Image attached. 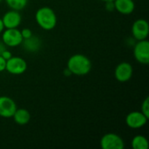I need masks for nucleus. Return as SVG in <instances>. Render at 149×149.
<instances>
[{
    "label": "nucleus",
    "instance_id": "nucleus-1",
    "mask_svg": "<svg viewBox=\"0 0 149 149\" xmlns=\"http://www.w3.org/2000/svg\"><path fill=\"white\" fill-rule=\"evenodd\" d=\"M72 75L85 76L92 70V61L84 54H73L67 60L66 66Z\"/></svg>",
    "mask_w": 149,
    "mask_h": 149
},
{
    "label": "nucleus",
    "instance_id": "nucleus-2",
    "mask_svg": "<svg viewBox=\"0 0 149 149\" xmlns=\"http://www.w3.org/2000/svg\"><path fill=\"white\" fill-rule=\"evenodd\" d=\"M35 21L41 29L45 31H52L58 24V17L51 7L43 6L36 11Z\"/></svg>",
    "mask_w": 149,
    "mask_h": 149
},
{
    "label": "nucleus",
    "instance_id": "nucleus-3",
    "mask_svg": "<svg viewBox=\"0 0 149 149\" xmlns=\"http://www.w3.org/2000/svg\"><path fill=\"white\" fill-rule=\"evenodd\" d=\"M23 39L21 31L17 28L4 29L2 32V41L7 47L13 48L21 45Z\"/></svg>",
    "mask_w": 149,
    "mask_h": 149
},
{
    "label": "nucleus",
    "instance_id": "nucleus-4",
    "mask_svg": "<svg viewBox=\"0 0 149 149\" xmlns=\"http://www.w3.org/2000/svg\"><path fill=\"white\" fill-rule=\"evenodd\" d=\"M134 57L141 65L149 64V42L148 39L137 41L134 45Z\"/></svg>",
    "mask_w": 149,
    "mask_h": 149
},
{
    "label": "nucleus",
    "instance_id": "nucleus-5",
    "mask_svg": "<svg viewBox=\"0 0 149 149\" xmlns=\"http://www.w3.org/2000/svg\"><path fill=\"white\" fill-rule=\"evenodd\" d=\"M100 144L102 149H123L125 148L124 140L114 133L104 134L100 139Z\"/></svg>",
    "mask_w": 149,
    "mask_h": 149
},
{
    "label": "nucleus",
    "instance_id": "nucleus-6",
    "mask_svg": "<svg viewBox=\"0 0 149 149\" xmlns=\"http://www.w3.org/2000/svg\"><path fill=\"white\" fill-rule=\"evenodd\" d=\"M27 70V62L21 57L12 56L6 60L5 71L12 75H21Z\"/></svg>",
    "mask_w": 149,
    "mask_h": 149
},
{
    "label": "nucleus",
    "instance_id": "nucleus-7",
    "mask_svg": "<svg viewBox=\"0 0 149 149\" xmlns=\"http://www.w3.org/2000/svg\"><path fill=\"white\" fill-rule=\"evenodd\" d=\"M131 32L133 38L136 41L148 39L149 35L148 22L143 18L135 20L132 25Z\"/></svg>",
    "mask_w": 149,
    "mask_h": 149
},
{
    "label": "nucleus",
    "instance_id": "nucleus-8",
    "mask_svg": "<svg viewBox=\"0 0 149 149\" xmlns=\"http://www.w3.org/2000/svg\"><path fill=\"white\" fill-rule=\"evenodd\" d=\"M148 118L141 111L130 112L125 119L126 125L131 129H140L148 123Z\"/></svg>",
    "mask_w": 149,
    "mask_h": 149
},
{
    "label": "nucleus",
    "instance_id": "nucleus-9",
    "mask_svg": "<svg viewBox=\"0 0 149 149\" xmlns=\"http://www.w3.org/2000/svg\"><path fill=\"white\" fill-rule=\"evenodd\" d=\"M134 73V68L128 62H121L118 64L114 69V77L117 81L125 83L129 81Z\"/></svg>",
    "mask_w": 149,
    "mask_h": 149
},
{
    "label": "nucleus",
    "instance_id": "nucleus-10",
    "mask_svg": "<svg viewBox=\"0 0 149 149\" xmlns=\"http://www.w3.org/2000/svg\"><path fill=\"white\" fill-rule=\"evenodd\" d=\"M17 107L15 100L8 96H0V117L12 118Z\"/></svg>",
    "mask_w": 149,
    "mask_h": 149
},
{
    "label": "nucleus",
    "instance_id": "nucleus-11",
    "mask_svg": "<svg viewBox=\"0 0 149 149\" xmlns=\"http://www.w3.org/2000/svg\"><path fill=\"white\" fill-rule=\"evenodd\" d=\"M1 18L5 29L18 28L22 22V16L20 12L15 10H9Z\"/></svg>",
    "mask_w": 149,
    "mask_h": 149
},
{
    "label": "nucleus",
    "instance_id": "nucleus-12",
    "mask_svg": "<svg viewBox=\"0 0 149 149\" xmlns=\"http://www.w3.org/2000/svg\"><path fill=\"white\" fill-rule=\"evenodd\" d=\"M114 9L122 15H130L135 9L134 0H114Z\"/></svg>",
    "mask_w": 149,
    "mask_h": 149
},
{
    "label": "nucleus",
    "instance_id": "nucleus-13",
    "mask_svg": "<svg viewBox=\"0 0 149 149\" xmlns=\"http://www.w3.org/2000/svg\"><path fill=\"white\" fill-rule=\"evenodd\" d=\"M41 45H42L41 40L39 39L38 37H37L35 35H32L28 38L23 39V42L21 44L23 48L27 52H31V53L38 52L41 48Z\"/></svg>",
    "mask_w": 149,
    "mask_h": 149
},
{
    "label": "nucleus",
    "instance_id": "nucleus-14",
    "mask_svg": "<svg viewBox=\"0 0 149 149\" xmlns=\"http://www.w3.org/2000/svg\"><path fill=\"white\" fill-rule=\"evenodd\" d=\"M12 118L16 124H17L19 126H24L30 122L31 116V113L27 109L17 108Z\"/></svg>",
    "mask_w": 149,
    "mask_h": 149
},
{
    "label": "nucleus",
    "instance_id": "nucleus-15",
    "mask_svg": "<svg viewBox=\"0 0 149 149\" xmlns=\"http://www.w3.org/2000/svg\"><path fill=\"white\" fill-rule=\"evenodd\" d=\"M131 147L133 149H148V141L143 135H136L132 139Z\"/></svg>",
    "mask_w": 149,
    "mask_h": 149
},
{
    "label": "nucleus",
    "instance_id": "nucleus-16",
    "mask_svg": "<svg viewBox=\"0 0 149 149\" xmlns=\"http://www.w3.org/2000/svg\"><path fill=\"white\" fill-rule=\"evenodd\" d=\"M7 6L10 10L17 11L23 10L28 4V0H4Z\"/></svg>",
    "mask_w": 149,
    "mask_h": 149
},
{
    "label": "nucleus",
    "instance_id": "nucleus-17",
    "mask_svg": "<svg viewBox=\"0 0 149 149\" xmlns=\"http://www.w3.org/2000/svg\"><path fill=\"white\" fill-rule=\"evenodd\" d=\"M141 112L149 119V97H147L143 100L141 104Z\"/></svg>",
    "mask_w": 149,
    "mask_h": 149
},
{
    "label": "nucleus",
    "instance_id": "nucleus-18",
    "mask_svg": "<svg viewBox=\"0 0 149 149\" xmlns=\"http://www.w3.org/2000/svg\"><path fill=\"white\" fill-rule=\"evenodd\" d=\"M20 31H21V34H22V37H23L24 39V38H30L31 36L33 35L31 30L29 29V28H24L23 30H20Z\"/></svg>",
    "mask_w": 149,
    "mask_h": 149
},
{
    "label": "nucleus",
    "instance_id": "nucleus-19",
    "mask_svg": "<svg viewBox=\"0 0 149 149\" xmlns=\"http://www.w3.org/2000/svg\"><path fill=\"white\" fill-rule=\"evenodd\" d=\"M105 8L107 11H113L114 9V3L113 1H108L105 3Z\"/></svg>",
    "mask_w": 149,
    "mask_h": 149
},
{
    "label": "nucleus",
    "instance_id": "nucleus-20",
    "mask_svg": "<svg viewBox=\"0 0 149 149\" xmlns=\"http://www.w3.org/2000/svg\"><path fill=\"white\" fill-rule=\"evenodd\" d=\"M5 67H6V60L0 55V72H4Z\"/></svg>",
    "mask_w": 149,
    "mask_h": 149
},
{
    "label": "nucleus",
    "instance_id": "nucleus-21",
    "mask_svg": "<svg viewBox=\"0 0 149 149\" xmlns=\"http://www.w3.org/2000/svg\"><path fill=\"white\" fill-rule=\"evenodd\" d=\"M1 56L5 59V60H8L10 58H11L12 57V54H11V52L9 51V50H7V49H5L3 52H2V54H1Z\"/></svg>",
    "mask_w": 149,
    "mask_h": 149
},
{
    "label": "nucleus",
    "instance_id": "nucleus-22",
    "mask_svg": "<svg viewBox=\"0 0 149 149\" xmlns=\"http://www.w3.org/2000/svg\"><path fill=\"white\" fill-rule=\"evenodd\" d=\"M6 47H7V46L3 43V41H0V55L2 54V52H3L5 49H7Z\"/></svg>",
    "mask_w": 149,
    "mask_h": 149
},
{
    "label": "nucleus",
    "instance_id": "nucleus-23",
    "mask_svg": "<svg viewBox=\"0 0 149 149\" xmlns=\"http://www.w3.org/2000/svg\"><path fill=\"white\" fill-rule=\"evenodd\" d=\"M64 75L68 77V76H71V75H72V72H70V70H69V69L66 67V69H65V70H64Z\"/></svg>",
    "mask_w": 149,
    "mask_h": 149
},
{
    "label": "nucleus",
    "instance_id": "nucleus-24",
    "mask_svg": "<svg viewBox=\"0 0 149 149\" xmlns=\"http://www.w3.org/2000/svg\"><path fill=\"white\" fill-rule=\"evenodd\" d=\"M4 29H5V28H4V25H3V24L2 18L0 17V34H2V32L3 31Z\"/></svg>",
    "mask_w": 149,
    "mask_h": 149
},
{
    "label": "nucleus",
    "instance_id": "nucleus-25",
    "mask_svg": "<svg viewBox=\"0 0 149 149\" xmlns=\"http://www.w3.org/2000/svg\"><path fill=\"white\" fill-rule=\"evenodd\" d=\"M100 1H102V2H104V3H106V2H108V1H114V0H100Z\"/></svg>",
    "mask_w": 149,
    "mask_h": 149
},
{
    "label": "nucleus",
    "instance_id": "nucleus-26",
    "mask_svg": "<svg viewBox=\"0 0 149 149\" xmlns=\"http://www.w3.org/2000/svg\"><path fill=\"white\" fill-rule=\"evenodd\" d=\"M2 1H3V0H0V3H1V2H2Z\"/></svg>",
    "mask_w": 149,
    "mask_h": 149
}]
</instances>
